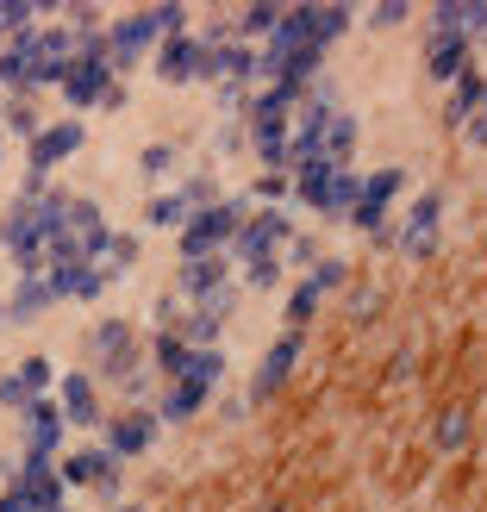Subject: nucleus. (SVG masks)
I'll use <instances>...</instances> for the list:
<instances>
[{"instance_id":"nucleus-32","label":"nucleus","mask_w":487,"mask_h":512,"mask_svg":"<svg viewBox=\"0 0 487 512\" xmlns=\"http://www.w3.org/2000/svg\"><path fill=\"white\" fill-rule=\"evenodd\" d=\"M288 263H281V256H263V263H244L238 269V288L244 294H288Z\"/></svg>"},{"instance_id":"nucleus-36","label":"nucleus","mask_w":487,"mask_h":512,"mask_svg":"<svg viewBox=\"0 0 487 512\" xmlns=\"http://www.w3.org/2000/svg\"><path fill=\"white\" fill-rule=\"evenodd\" d=\"M144 263V232H113V244H107V269L113 275H132Z\"/></svg>"},{"instance_id":"nucleus-1","label":"nucleus","mask_w":487,"mask_h":512,"mask_svg":"<svg viewBox=\"0 0 487 512\" xmlns=\"http://www.w3.org/2000/svg\"><path fill=\"white\" fill-rule=\"evenodd\" d=\"M69 207V188H38V194H13L7 213H0V250L19 275H44L50 269V232Z\"/></svg>"},{"instance_id":"nucleus-12","label":"nucleus","mask_w":487,"mask_h":512,"mask_svg":"<svg viewBox=\"0 0 487 512\" xmlns=\"http://www.w3.org/2000/svg\"><path fill=\"white\" fill-rule=\"evenodd\" d=\"M82 144H88V119H44V132L25 144V175L32 182H50L69 157H82Z\"/></svg>"},{"instance_id":"nucleus-25","label":"nucleus","mask_w":487,"mask_h":512,"mask_svg":"<svg viewBox=\"0 0 487 512\" xmlns=\"http://www.w3.org/2000/svg\"><path fill=\"white\" fill-rule=\"evenodd\" d=\"M319 306H325V294L313 288V275H294L288 294H281V331H313Z\"/></svg>"},{"instance_id":"nucleus-20","label":"nucleus","mask_w":487,"mask_h":512,"mask_svg":"<svg viewBox=\"0 0 487 512\" xmlns=\"http://www.w3.org/2000/svg\"><path fill=\"white\" fill-rule=\"evenodd\" d=\"M232 281H238L232 256H194V263H175V294H182V306L213 300L219 288H232Z\"/></svg>"},{"instance_id":"nucleus-38","label":"nucleus","mask_w":487,"mask_h":512,"mask_svg":"<svg viewBox=\"0 0 487 512\" xmlns=\"http://www.w3.org/2000/svg\"><path fill=\"white\" fill-rule=\"evenodd\" d=\"M344 313H350L356 325H369V319L381 313V288H375V281H350V288H344Z\"/></svg>"},{"instance_id":"nucleus-3","label":"nucleus","mask_w":487,"mask_h":512,"mask_svg":"<svg viewBox=\"0 0 487 512\" xmlns=\"http://www.w3.org/2000/svg\"><path fill=\"white\" fill-rule=\"evenodd\" d=\"M225 375H232V356H225V344H219V350H188L182 375L163 381V394H157V419H163V431L194 425V419L219 400V381H225Z\"/></svg>"},{"instance_id":"nucleus-53","label":"nucleus","mask_w":487,"mask_h":512,"mask_svg":"<svg viewBox=\"0 0 487 512\" xmlns=\"http://www.w3.org/2000/svg\"><path fill=\"white\" fill-rule=\"evenodd\" d=\"M481 107H487V94H481Z\"/></svg>"},{"instance_id":"nucleus-44","label":"nucleus","mask_w":487,"mask_h":512,"mask_svg":"<svg viewBox=\"0 0 487 512\" xmlns=\"http://www.w3.org/2000/svg\"><path fill=\"white\" fill-rule=\"evenodd\" d=\"M469 44H487V0L469 7Z\"/></svg>"},{"instance_id":"nucleus-21","label":"nucleus","mask_w":487,"mask_h":512,"mask_svg":"<svg viewBox=\"0 0 487 512\" xmlns=\"http://www.w3.org/2000/svg\"><path fill=\"white\" fill-rule=\"evenodd\" d=\"M44 275H50V288H57V300H63V306H94V300L119 281L107 263H50Z\"/></svg>"},{"instance_id":"nucleus-39","label":"nucleus","mask_w":487,"mask_h":512,"mask_svg":"<svg viewBox=\"0 0 487 512\" xmlns=\"http://www.w3.org/2000/svg\"><path fill=\"white\" fill-rule=\"evenodd\" d=\"M363 19L375 25V32H400V25H413V0H375Z\"/></svg>"},{"instance_id":"nucleus-30","label":"nucleus","mask_w":487,"mask_h":512,"mask_svg":"<svg viewBox=\"0 0 487 512\" xmlns=\"http://www.w3.org/2000/svg\"><path fill=\"white\" fill-rule=\"evenodd\" d=\"M182 225H188V207H182L175 188H157L144 200V232H175V238H182Z\"/></svg>"},{"instance_id":"nucleus-13","label":"nucleus","mask_w":487,"mask_h":512,"mask_svg":"<svg viewBox=\"0 0 487 512\" xmlns=\"http://www.w3.org/2000/svg\"><path fill=\"white\" fill-rule=\"evenodd\" d=\"M300 356H306V331H281V338L256 356V375H250V413L256 406H269V400H281L288 394V381H294V369H300Z\"/></svg>"},{"instance_id":"nucleus-48","label":"nucleus","mask_w":487,"mask_h":512,"mask_svg":"<svg viewBox=\"0 0 487 512\" xmlns=\"http://www.w3.org/2000/svg\"><path fill=\"white\" fill-rule=\"evenodd\" d=\"M125 100H132V88H125V82H119V88L107 94V107H100V113H125Z\"/></svg>"},{"instance_id":"nucleus-17","label":"nucleus","mask_w":487,"mask_h":512,"mask_svg":"<svg viewBox=\"0 0 487 512\" xmlns=\"http://www.w3.org/2000/svg\"><path fill=\"white\" fill-rule=\"evenodd\" d=\"M57 406H63V425H69V431H100V425L113 419L107 388H100L88 369H63V381H57Z\"/></svg>"},{"instance_id":"nucleus-5","label":"nucleus","mask_w":487,"mask_h":512,"mask_svg":"<svg viewBox=\"0 0 487 512\" xmlns=\"http://www.w3.org/2000/svg\"><path fill=\"white\" fill-rule=\"evenodd\" d=\"M107 244H113L107 207L94 194H69L57 232H50V263H107Z\"/></svg>"},{"instance_id":"nucleus-51","label":"nucleus","mask_w":487,"mask_h":512,"mask_svg":"<svg viewBox=\"0 0 487 512\" xmlns=\"http://www.w3.org/2000/svg\"><path fill=\"white\" fill-rule=\"evenodd\" d=\"M0 163H7V132H0Z\"/></svg>"},{"instance_id":"nucleus-15","label":"nucleus","mask_w":487,"mask_h":512,"mask_svg":"<svg viewBox=\"0 0 487 512\" xmlns=\"http://www.w3.org/2000/svg\"><path fill=\"white\" fill-rule=\"evenodd\" d=\"M100 444H107L119 463H138V456H150L163 444V419L157 406H119V413L100 425Z\"/></svg>"},{"instance_id":"nucleus-29","label":"nucleus","mask_w":487,"mask_h":512,"mask_svg":"<svg viewBox=\"0 0 487 512\" xmlns=\"http://www.w3.org/2000/svg\"><path fill=\"white\" fill-rule=\"evenodd\" d=\"M138 175H144V188H163L169 175H182V144H175V138L144 144L138 150Z\"/></svg>"},{"instance_id":"nucleus-4","label":"nucleus","mask_w":487,"mask_h":512,"mask_svg":"<svg viewBox=\"0 0 487 512\" xmlns=\"http://www.w3.org/2000/svg\"><path fill=\"white\" fill-rule=\"evenodd\" d=\"M138 363H150V356H144V331H138V319L107 313V319H94V325L82 331V369L100 381V388H113V381H119L125 369H138Z\"/></svg>"},{"instance_id":"nucleus-9","label":"nucleus","mask_w":487,"mask_h":512,"mask_svg":"<svg viewBox=\"0 0 487 512\" xmlns=\"http://www.w3.org/2000/svg\"><path fill=\"white\" fill-rule=\"evenodd\" d=\"M444 213H450L444 188H425V194L406 200V213L394 219V256L400 263H431V256L444 250Z\"/></svg>"},{"instance_id":"nucleus-2","label":"nucleus","mask_w":487,"mask_h":512,"mask_svg":"<svg viewBox=\"0 0 487 512\" xmlns=\"http://www.w3.org/2000/svg\"><path fill=\"white\" fill-rule=\"evenodd\" d=\"M194 13L188 7H175V0H157V7H132V13H119L107 25V63L113 75L125 82V75H138L144 57H157V44L175 38V32H188Z\"/></svg>"},{"instance_id":"nucleus-50","label":"nucleus","mask_w":487,"mask_h":512,"mask_svg":"<svg viewBox=\"0 0 487 512\" xmlns=\"http://www.w3.org/2000/svg\"><path fill=\"white\" fill-rule=\"evenodd\" d=\"M0 325H7V294H0Z\"/></svg>"},{"instance_id":"nucleus-41","label":"nucleus","mask_w":487,"mask_h":512,"mask_svg":"<svg viewBox=\"0 0 487 512\" xmlns=\"http://www.w3.org/2000/svg\"><path fill=\"white\" fill-rule=\"evenodd\" d=\"M32 400H38V394L25 388V375H19V369H7V375H0V413H13V419H19Z\"/></svg>"},{"instance_id":"nucleus-16","label":"nucleus","mask_w":487,"mask_h":512,"mask_svg":"<svg viewBox=\"0 0 487 512\" xmlns=\"http://www.w3.org/2000/svg\"><path fill=\"white\" fill-rule=\"evenodd\" d=\"M356 19H363V7H350V0H294V7H288V25H294L306 44H319V50H331L338 38H350Z\"/></svg>"},{"instance_id":"nucleus-10","label":"nucleus","mask_w":487,"mask_h":512,"mask_svg":"<svg viewBox=\"0 0 487 512\" xmlns=\"http://www.w3.org/2000/svg\"><path fill=\"white\" fill-rule=\"evenodd\" d=\"M213 50L200 32H175L157 44V57H150V75H157L163 88H213Z\"/></svg>"},{"instance_id":"nucleus-34","label":"nucleus","mask_w":487,"mask_h":512,"mask_svg":"<svg viewBox=\"0 0 487 512\" xmlns=\"http://www.w3.org/2000/svg\"><path fill=\"white\" fill-rule=\"evenodd\" d=\"M325 256H331V250H325V238H319V232H294V238H288V250H281V263H288V275H313Z\"/></svg>"},{"instance_id":"nucleus-19","label":"nucleus","mask_w":487,"mask_h":512,"mask_svg":"<svg viewBox=\"0 0 487 512\" xmlns=\"http://www.w3.org/2000/svg\"><path fill=\"white\" fill-rule=\"evenodd\" d=\"M419 69H425V82H431V88H444V94H450V88L475 69V44H469V38H450V32H425Z\"/></svg>"},{"instance_id":"nucleus-49","label":"nucleus","mask_w":487,"mask_h":512,"mask_svg":"<svg viewBox=\"0 0 487 512\" xmlns=\"http://www.w3.org/2000/svg\"><path fill=\"white\" fill-rule=\"evenodd\" d=\"M113 512H150V506H144V500H125V506H113Z\"/></svg>"},{"instance_id":"nucleus-35","label":"nucleus","mask_w":487,"mask_h":512,"mask_svg":"<svg viewBox=\"0 0 487 512\" xmlns=\"http://www.w3.org/2000/svg\"><path fill=\"white\" fill-rule=\"evenodd\" d=\"M300 113H313V119L344 113V82H338V75H319V82L300 94Z\"/></svg>"},{"instance_id":"nucleus-40","label":"nucleus","mask_w":487,"mask_h":512,"mask_svg":"<svg viewBox=\"0 0 487 512\" xmlns=\"http://www.w3.org/2000/svg\"><path fill=\"white\" fill-rule=\"evenodd\" d=\"M238 300H244V288L232 281V288H219L213 300H200V306H188V313H207L213 325H232V313H238Z\"/></svg>"},{"instance_id":"nucleus-52","label":"nucleus","mask_w":487,"mask_h":512,"mask_svg":"<svg viewBox=\"0 0 487 512\" xmlns=\"http://www.w3.org/2000/svg\"><path fill=\"white\" fill-rule=\"evenodd\" d=\"M44 512H75V506H44Z\"/></svg>"},{"instance_id":"nucleus-45","label":"nucleus","mask_w":487,"mask_h":512,"mask_svg":"<svg viewBox=\"0 0 487 512\" xmlns=\"http://www.w3.org/2000/svg\"><path fill=\"white\" fill-rule=\"evenodd\" d=\"M0 512H38V506H32V500H25L19 488H0Z\"/></svg>"},{"instance_id":"nucleus-22","label":"nucleus","mask_w":487,"mask_h":512,"mask_svg":"<svg viewBox=\"0 0 487 512\" xmlns=\"http://www.w3.org/2000/svg\"><path fill=\"white\" fill-rule=\"evenodd\" d=\"M50 306H63L57 288H50V275H19V281H13V294H7V325L25 331V325H38Z\"/></svg>"},{"instance_id":"nucleus-26","label":"nucleus","mask_w":487,"mask_h":512,"mask_svg":"<svg viewBox=\"0 0 487 512\" xmlns=\"http://www.w3.org/2000/svg\"><path fill=\"white\" fill-rule=\"evenodd\" d=\"M275 25H281V0H250V7H232V38H244L256 50L275 38Z\"/></svg>"},{"instance_id":"nucleus-7","label":"nucleus","mask_w":487,"mask_h":512,"mask_svg":"<svg viewBox=\"0 0 487 512\" xmlns=\"http://www.w3.org/2000/svg\"><path fill=\"white\" fill-rule=\"evenodd\" d=\"M244 219H250V200H238V194H225L207 213H188L182 238H175V263H194V256H232V238L244 232Z\"/></svg>"},{"instance_id":"nucleus-46","label":"nucleus","mask_w":487,"mask_h":512,"mask_svg":"<svg viewBox=\"0 0 487 512\" xmlns=\"http://www.w3.org/2000/svg\"><path fill=\"white\" fill-rule=\"evenodd\" d=\"M413 369H419V356H413V350H400L394 363H388V375H394V381H406V375H413Z\"/></svg>"},{"instance_id":"nucleus-33","label":"nucleus","mask_w":487,"mask_h":512,"mask_svg":"<svg viewBox=\"0 0 487 512\" xmlns=\"http://www.w3.org/2000/svg\"><path fill=\"white\" fill-rule=\"evenodd\" d=\"M175 194H182L188 213H207V207H219V200H225V182H219L213 169H194V175H182V182H175Z\"/></svg>"},{"instance_id":"nucleus-14","label":"nucleus","mask_w":487,"mask_h":512,"mask_svg":"<svg viewBox=\"0 0 487 512\" xmlns=\"http://www.w3.org/2000/svg\"><path fill=\"white\" fill-rule=\"evenodd\" d=\"M294 232H300V225H294V207H250L244 232L232 238V263L244 269V263H263V256H281Z\"/></svg>"},{"instance_id":"nucleus-18","label":"nucleus","mask_w":487,"mask_h":512,"mask_svg":"<svg viewBox=\"0 0 487 512\" xmlns=\"http://www.w3.org/2000/svg\"><path fill=\"white\" fill-rule=\"evenodd\" d=\"M63 450H69V425H63L57 394H50V400H32V406L19 413V456H44V463H57Z\"/></svg>"},{"instance_id":"nucleus-23","label":"nucleus","mask_w":487,"mask_h":512,"mask_svg":"<svg viewBox=\"0 0 487 512\" xmlns=\"http://www.w3.org/2000/svg\"><path fill=\"white\" fill-rule=\"evenodd\" d=\"M356 144H363V119H356L350 107L325 119V138H319V163L331 169H356Z\"/></svg>"},{"instance_id":"nucleus-8","label":"nucleus","mask_w":487,"mask_h":512,"mask_svg":"<svg viewBox=\"0 0 487 512\" xmlns=\"http://www.w3.org/2000/svg\"><path fill=\"white\" fill-rule=\"evenodd\" d=\"M57 475H63V488H82V494H94L100 506H125V463L107 450V444H75V450H63L57 456Z\"/></svg>"},{"instance_id":"nucleus-11","label":"nucleus","mask_w":487,"mask_h":512,"mask_svg":"<svg viewBox=\"0 0 487 512\" xmlns=\"http://www.w3.org/2000/svg\"><path fill=\"white\" fill-rule=\"evenodd\" d=\"M413 188V169L406 163H381V169H369L363 175V194H356V213L344 219L350 232H369V238H381L394 225V200Z\"/></svg>"},{"instance_id":"nucleus-6","label":"nucleus","mask_w":487,"mask_h":512,"mask_svg":"<svg viewBox=\"0 0 487 512\" xmlns=\"http://www.w3.org/2000/svg\"><path fill=\"white\" fill-rule=\"evenodd\" d=\"M363 194V169H331V163H294V207L319 213L325 225H344Z\"/></svg>"},{"instance_id":"nucleus-31","label":"nucleus","mask_w":487,"mask_h":512,"mask_svg":"<svg viewBox=\"0 0 487 512\" xmlns=\"http://www.w3.org/2000/svg\"><path fill=\"white\" fill-rule=\"evenodd\" d=\"M0 132H7V138H25V144H32V138L44 132V107H38V100H25V94L0 100Z\"/></svg>"},{"instance_id":"nucleus-27","label":"nucleus","mask_w":487,"mask_h":512,"mask_svg":"<svg viewBox=\"0 0 487 512\" xmlns=\"http://www.w3.org/2000/svg\"><path fill=\"white\" fill-rule=\"evenodd\" d=\"M481 94H487V75H481V69H469L463 82L444 94V125H450V132H463V125L481 113Z\"/></svg>"},{"instance_id":"nucleus-28","label":"nucleus","mask_w":487,"mask_h":512,"mask_svg":"<svg viewBox=\"0 0 487 512\" xmlns=\"http://www.w3.org/2000/svg\"><path fill=\"white\" fill-rule=\"evenodd\" d=\"M188 338H182V331H150V338H144V356H150V369H157V381H175V375H182V363H188Z\"/></svg>"},{"instance_id":"nucleus-37","label":"nucleus","mask_w":487,"mask_h":512,"mask_svg":"<svg viewBox=\"0 0 487 512\" xmlns=\"http://www.w3.org/2000/svg\"><path fill=\"white\" fill-rule=\"evenodd\" d=\"M350 281H356V275H350V256H338V250H331V256H325V263L313 269V288H319L325 300H331V294H344V288H350Z\"/></svg>"},{"instance_id":"nucleus-24","label":"nucleus","mask_w":487,"mask_h":512,"mask_svg":"<svg viewBox=\"0 0 487 512\" xmlns=\"http://www.w3.org/2000/svg\"><path fill=\"white\" fill-rule=\"evenodd\" d=\"M425 444L438 450V456H463V450L475 444V413H469V406H444V413L431 419Z\"/></svg>"},{"instance_id":"nucleus-42","label":"nucleus","mask_w":487,"mask_h":512,"mask_svg":"<svg viewBox=\"0 0 487 512\" xmlns=\"http://www.w3.org/2000/svg\"><path fill=\"white\" fill-rule=\"evenodd\" d=\"M213 150H219V157H244V150H250V132H244V119H219V132H213Z\"/></svg>"},{"instance_id":"nucleus-43","label":"nucleus","mask_w":487,"mask_h":512,"mask_svg":"<svg viewBox=\"0 0 487 512\" xmlns=\"http://www.w3.org/2000/svg\"><path fill=\"white\" fill-rule=\"evenodd\" d=\"M463 144H469V150H487V107L463 125Z\"/></svg>"},{"instance_id":"nucleus-47","label":"nucleus","mask_w":487,"mask_h":512,"mask_svg":"<svg viewBox=\"0 0 487 512\" xmlns=\"http://www.w3.org/2000/svg\"><path fill=\"white\" fill-rule=\"evenodd\" d=\"M244 413H250V400H219V419H225V425H238Z\"/></svg>"}]
</instances>
